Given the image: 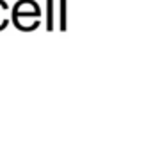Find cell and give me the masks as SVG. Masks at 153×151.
I'll use <instances>...</instances> for the list:
<instances>
[{"mask_svg":"<svg viewBox=\"0 0 153 151\" xmlns=\"http://www.w3.org/2000/svg\"><path fill=\"white\" fill-rule=\"evenodd\" d=\"M52 2L53 0H46V9H48V18H46V27L48 30H53V7H52Z\"/></svg>","mask_w":153,"mask_h":151,"instance_id":"1","label":"cell"},{"mask_svg":"<svg viewBox=\"0 0 153 151\" xmlns=\"http://www.w3.org/2000/svg\"><path fill=\"white\" fill-rule=\"evenodd\" d=\"M59 20H61V30H66V0H61V14H59Z\"/></svg>","mask_w":153,"mask_h":151,"instance_id":"2","label":"cell"}]
</instances>
